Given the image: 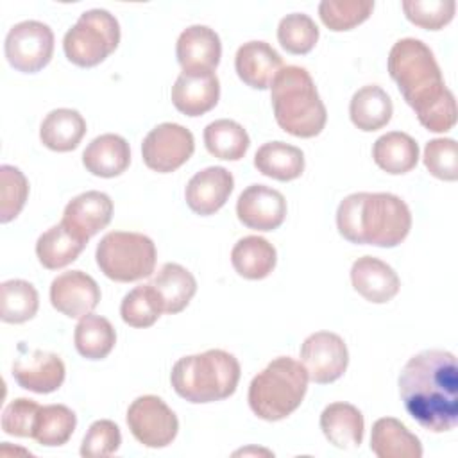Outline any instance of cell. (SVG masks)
<instances>
[{
  "mask_svg": "<svg viewBox=\"0 0 458 458\" xmlns=\"http://www.w3.org/2000/svg\"><path fill=\"white\" fill-rule=\"evenodd\" d=\"M424 165L431 175L442 181L458 179V150L453 138H435L424 147Z\"/></svg>",
  "mask_w": 458,
  "mask_h": 458,
  "instance_id": "obj_41",
  "label": "cell"
},
{
  "mask_svg": "<svg viewBox=\"0 0 458 458\" xmlns=\"http://www.w3.org/2000/svg\"><path fill=\"white\" fill-rule=\"evenodd\" d=\"M95 258L106 277L131 283L154 272L157 252L154 242L141 233L111 231L98 242Z\"/></svg>",
  "mask_w": 458,
  "mask_h": 458,
  "instance_id": "obj_7",
  "label": "cell"
},
{
  "mask_svg": "<svg viewBox=\"0 0 458 458\" xmlns=\"http://www.w3.org/2000/svg\"><path fill=\"white\" fill-rule=\"evenodd\" d=\"M131 148L125 138L107 132L97 136L82 152V165L97 177H116L127 170Z\"/></svg>",
  "mask_w": 458,
  "mask_h": 458,
  "instance_id": "obj_22",
  "label": "cell"
},
{
  "mask_svg": "<svg viewBox=\"0 0 458 458\" xmlns=\"http://www.w3.org/2000/svg\"><path fill=\"white\" fill-rule=\"evenodd\" d=\"M301 363L313 383L327 385L344 376L349 363V351L340 335L317 331L302 342Z\"/></svg>",
  "mask_w": 458,
  "mask_h": 458,
  "instance_id": "obj_12",
  "label": "cell"
},
{
  "mask_svg": "<svg viewBox=\"0 0 458 458\" xmlns=\"http://www.w3.org/2000/svg\"><path fill=\"white\" fill-rule=\"evenodd\" d=\"M352 288L369 302L383 304L392 301L401 286L395 270L379 258L361 256L351 267Z\"/></svg>",
  "mask_w": 458,
  "mask_h": 458,
  "instance_id": "obj_20",
  "label": "cell"
},
{
  "mask_svg": "<svg viewBox=\"0 0 458 458\" xmlns=\"http://www.w3.org/2000/svg\"><path fill=\"white\" fill-rule=\"evenodd\" d=\"M98 301L100 288L97 281L82 270L63 272L50 284L52 306L70 318H82L91 313Z\"/></svg>",
  "mask_w": 458,
  "mask_h": 458,
  "instance_id": "obj_14",
  "label": "cell"
},
{
  "mask_svg": "<svg viewBox=\"0 0 458 458\" xmlns=\"http://www.w3.org/2000/svg\"><path fill=\"white\" fill-rule=\"evenodd\" d=\"M204 145L208 152L218 159L238 161L249 150L250 138L238 122L220 118L206 125Z\"/></svg>",
  "mask_w": 458,
  "mask_h": 458,
  "instance_id": "obj_32",
  "label": "cell"
},
{
  "mask_svg": "<svg viewBox=\"0 0 458 458\" xmlns=\"http://www.w3.org/2000/svg\"><path fill=\"white\" fill-rule=\"evenodd\" d=\"M394 113V104L388 93L376 84H367L360 88L349 104L351 122L365 132L377 131L385 127Z\"/></svg>",
  "mask_w": 458,
  "mask_h": 458,
  "instance_id": "obj_26",
  "label": "cell"
},
{
  "mask_svg": "<svg viewBox=\"0 0 458 458\" xmlns=\"http://www.w3.org/2000/svg\"><path fill=\"white\" fill-rule=\"evenodd\" d=\"M120 444H122L120 428L109 419H100L88 428L81 444V454L84 458L111 456L118 451Z\"/></svg>",
  "mask_w": 458,
  "mask_h": 458,
  "instance_id": "obj_42",
  "label": "cell"
},
{
  "mask_svg": "<svg viewBox=\"0 0 458 458\" xmlns=\"http://www.w3.org/2000/svg\"><path fill=\"white\" fill-rule=\"evenodd\" d=\"M4 52L7 63L23 73H36L45 68L54 54V32L38 20H25L13 25L5 36Z\"/></svg>",
  "mask_w": 458,
  "mask_h": 458,
  "instance_id": "obj_9",
  "label": "cell"
},
{
  "mask_svg": "<svg viewBox=\"0 0 458 458\" xmlns=\"http://www.w3.org/2000/svg\"><path fill=\"white\" fill-rule=\"evenodd\" d=\"M238 220L256 231H274L286 216V200L281 191L267 184L247 186L236 202Z\"/></svg>",
  "mask_w": 458,
  "mask_h": 458,
  "instance_id": "obj_13",
  "label": "cell"
},
{
  "mask_svg": "<svg viewBox=\"0 0 458 458\" xmlns=\"http://www.w3.org/2000/svg\"><path fill=\"white\" fill-rule=\"evenodd\" d=\"M73 342L82 358L104 360L116 344V331L106 317L88 313L75 326Z\"/></svg>",
  "mask_w": 458,
  "mask_h": 458,
  "instance_id": "obj_31",
  "label": "cell"
},
{
  "mask_svg": "<svg viewBox=\"0 0 458 458\" xmlns=\"http://www.w3.org/2000/svg\"><path fill=\"white\" fill-rule=\"evenodd\" d=\"M388 73L422 127L447 132L456 123V100L444 84L431 48L417 38H403L390 48Z\"/></svg>",
  "mask_w": 458,
  "mask_h": 458,
  "instance_id": "obj_2",
  "label": "cell"
},
{
  "mask_svg": "<svg viewBox=\"0 0 458 458\" xmlns=\"http://www.w3.org/2000/svg\"><path fill=\"white\" fill-rule=\"evenodd\" d=\"M254 166L276 181H293L304 172V154L295 145L268 141L256 150Z\"/></svg>",
  "mask_w": 458,
  "mask_h": 458,
  "instance_id": "obj_29",
  "label": "cell"
},
{
  "mask_svg": "<svg viewBox=\"0 0 458 458\" xmlns=\"http://www.w3.org/2000/svg\"><path fill=\"white\" fill-rule=\"evenodd\" d=\"M270 98L277 125L297 138L322 132L327 111L310 72L302 66H283L270 84Z\"/></svg>",
  "mask_w": 458,
  "mask_h": 458,
  "instance_id": "obj_4",
  "label": "cell"
},
{
  "mask_svg": "<svg viewBox=\"0 0 458 458\" xmlns=\"http://www.w3.org/2000/svg\"><path fill=\"white\" fill-rule=\"evenodd\" d=\"M336 227L351 243L388 249L408 236L411 213L408 204L394 193L358 191L338 204Z\"/></svg>",
  "mask_w": 458,
  "mask_h": 458,
  "instance_id": "obj_3",
  "label": "cell"
},
{
  "mask_svg": "<svg viewBox=\"0 0 458 458\" xmlns=\"http://www.w3.org/2000/svg\"><path fill=\"white\" fill-rule=\"evenodd\" d=\"M240 381L238 360L222 349H209L177 360L170 372L175 394L188 403L202 404L227 399Z\"/></svg>",
  "mask_w": 458,
  "mask_h": 458,
  "instance_id": "obj_5",
  "label": "cell"
},
{
  "mask_svg": "<svg viewBox=\"0 0 458 458\" xmlns=\"http://www.w3.org/2000/svg\"><path fill=\"white\" fill-rule=\"evenodd\" d=\"M220 98V82L215 72H181L172 86V104L186 116L211 111Z\"/></svg>",
  "mask_w": 458,
  "mask_h": 458,
  "instance_id": "obj_18",
  "label": "cell"
},
{
  "mask_svg": "<svg viewBox=\"0 0 458 458\" xmlns=\"http://www.w3.org/2000/svg\"><path fill=\"white\" fill-rule=\"evenodd\" d=\"M39 308V295L34 284L23 279H9L0 284V318L7 324L30 320Z\"/></svg>",
  "mask_w": 458,
  "mask_h": 458,
  "instance_id": "obj_34",
  "label": "cell"
},
{
  "mask_svg": "<svg viewBox=\"0 0 458 458\" xmlns=\"http://www.w3.org/2000/svg\"><path fill=\"white\" fill-rule=\"evenodd\" d=\"M193 150L195 140L191 131L174 122L156 125L141 143L143 163L159 174H168L182 166Z\"/></svg>",
  "mask_w": 458,
  "mask_h": 458,
  "instance_id": "obj_11",
  "label": "cell"
},
{
  "mask_svg": "<svg viewBox=\"0 0 458 458\" xmlns=\"http://www.w3.org/2000/svg\"><path fill=\"white\" fill-rule=\"evenodd\" d=\"M152 286L159 293L163 311L168 315L182 311L197 292L193 274L179 263H165L154 276Z\"/></svg>",
  "mask_w": 458,
  "mask_h": 458,
  "instance_id": "obj_27",
  "label": "cell"
},
{
  "mask_svg": "<svg viewBox=\"0 0 458 458\" xmlns=\"http://www.w3.org/2000/svg\"><path fill=\"white\" fill-rule=\"evenodd\" d=\"M41 406L27 397H18L11 401L2 411V429L11 437L32 438L34 424Z\"/></svg>",
  "mask_w": 458,
  "mask_h": 458,
  "instance_id": "obj_43",
  "label": "cell"
},
{
  "mask_svg": "<svg viewBox=\"0 0 458 458\" xmlns=\"http://www.w3.org/2000/svg\"><path fill=\"white\" fill-rule=\"evenodd\" d=\"M320 429L324 437L338 449L358 447L363 440V415L349 403H331L320 413Z\"/></svg>",
  "mask_w": 458,
  "mask_h": 458,
  "instance_id": "obj_23",
  "label": "cell"
},
{
  "mask_svg": "<svg viewBox=\"0 0 458 458\" xmlns=\"http://www.w3.org/2000/svg\"><path fill=\"white\" fill-rule=\"evenodd\" d=\"M234 68L242 82L254 89H267L283 68V59L267 41H247L236 50Z\"/></svg>",
  "mask_w": 458,
  "mask_h": 458,
  "instance_id": "obj_21",
  "label": "cell"
},
{
  "mask_svg": "<svg viewBox=\"0 0 458 458\" xmlns=\"http://www.w3.org/2000/svg\"><path fill=\"white\" fill-rule=\"evenodd\" d=\"M66 376L63 360L48 351L34 349L29 354H20L13 363L14 381L30 392L50 394L55 392Z\"/></svg>",
  "mask_w": 458,
  "mask_h": 458,
  "instance_id": "obj_16",
  "label": "cell"
},
{
  "mask_svg": "<svg viewBox=\"0 0 458 458\" xmlns=\"http://www.w3.org/2000/svg\"><path fill=\"white\" fill-rule=\"evenodd\" d=\"M118 43V20L106 9L84 11L63 38V48L68 61L81 68L100 64L116 50Z\"/></svg>",
  "mask_w": 458,
  "mask_h": 458,
  "instance_id": "obj_8",
  "label": "cell"
},
{
  "mask_svg": "<svg viewBox=\"0 0 458 458\" xmlns=\"http://www.w3.org/2000/svg\"><path fill=\"white\" fill-rule=\"evenodd\" d=\"M127 426L145 447L159 449L172 444L179 431L177 415L157 395H140L127 410Z\"/></svg>",
  "mask_w": 458,
  "mask_h": 458,
  "instance_id": "obj_10",
  "label": "cell"
},
{
  "mask_svg": "<svg viewBox=\"0 0 458 458\" xmlns=\"http://www.w3.org/2000/svg\"><path fill=\"white\" fill-rule=\"evenodd\" d=\"M84 247V242L75 238L63 224H57L38 238L36 254L45 268L57 270L75 261Z\"/></svg>",
  "mask_w": 458,
  "mask_h": 458,
  "instance_id": "obj_33",
  "label": "cell"
},
{
  "mask_svg": "<svg viewBox=\"0 0 458 458\" xmlns=\"http://www.w3.org/2000/svg\"><path fill=\"white\" fill-rule=\"evenodd\" d=\"M304 365L290 356L274 358L249 385V406L263 420L276 422L292 415L308 390Z\"/></svg>",
  "mask_w": 458,
  "mask_h": 458,
  "instance_id": "obj_6",
  "label": "cell"
},
{
  "mask_svg": "<svg viewBox=\"0 0 458 458\" xmlns=\"http://www.w3.org/2000/svg\"><path fill=\"white\" fill-rule=\"evenodd\" d=\"M113 216V200L107 193L89 190L73 197L63 213L61 224L81 242L88 243L91 236L107 227Z\"/></svg>",
  "mask_w": 458,
  "mask_h": 458,
  "instance_id": "obj_15",
  "label": "cell"
},
{
  "mask_svg": "<svg viewBox=\"0 0 458 458\" xmlns=\"http://www.w3.org/2000/svg\"><path fill=\"white\" fill-rule=\"evenodd\" d=\"M374 11V0H322L318 16L322 23L335 32L351 30L363 23Z\"/></svg>",
  "mask_w": 458,
  "mask_h": 458,
  "instance_id": "obj_37",
  "label": "cell"
},
{
  "mask_svg": "<svg viewBox=\"0 0 458 458\" xmlns=\"http://www.w3.org/2000/svg\"><path fill=\"white\" fill-rule=\"evenodd\" d=\"M77 426L75 413L64 404H47L41 406L32 438L47 447H57L66 444Z\"/></svg>",
  "mask_w": 458,
  "mask_h": 458,
  "instance_id": "obj_35",
  "label": "cell"
},
{
  "mask_svg": "<svg viewBox=\"0 0 458 458\" xmlns=\"http://www.w3.org/2000/svg\"><path fill=\"white\" fill-rule=\"evenodd\" d=\"M29 197V181L23 172L13 165L0 166V222L14 220Z\"/></svg>",
  "mask_w": 458,
  "mask_h": 458,
  "instance_id": "obj_39",
  "label": "cell"
},
{
  "mask_svg": "<svg viewBox=\"0 0 458 458\" xmlns=\"http://www.w3.org/2000/svg\"><path fill=\"white\" fill-rule=\"evenodd\" d=\"M277 261L276 247L261 236H245L238 240L231 250V263L238 276L245 279L267 277Z\"/></svg>",
  "mask_w": 458,
  "mask_h": 458,
  "instance_id": "obj_30",
  "label": "cell"
},
{
  "mask_svg": "<svg viewBox=\"0 0 458 458\" xmlns=\"http://www.w3.org/2000/svg\"><path fill=\"white\" fill-rule=\"evenodd\" d=\"M370 451L379 458H420V440L394 417H381L372 424Z\"/></svg>",
  "mask_w": 458,
  "mask_h": 458,
  "instance_id": "obj_24",
  "label": "cell"
},
{
  "mask_svg": "<svg viewBox=\"0 0 458 458\" xmlns=\"http://www.w3.org/2000/svg\"><path fill=\"white\" fill-rule=\"evenodd\" d=\"M372 157L386 174L401 175L415 168L419 161V145L410 134L392 131L374 141Z\"/></svg>",
  "mask_w": 458,
  "mask_h": 458,
  "instance_id": "obj_28",
  "label": "cell"
},
{
  "mask_svg": "<svg viewBox=\"0 0 458 458\" xmlns=\"http://www.w3.org/2000/svg\"><path fill=\"white\" fill-rule=\"evenodd\" d=\"M408 415L424 429L445 433L458 424V367L449 351L428 349L411 356L399 374Z\"/></svg>",
  "mask_w": 458,
  "mask_h": 458,
  "instance_id": "obj_1",
  "label": "cell"
},
{
  "mask_svg": "<svg viewBox=\"0 0 458 458\" xmlns=\"http://www.w3.org/2000/svg\"><path fill=\"white\" fill-rule=\"evenodd\" d=\"M175 55L182 72H213L222 57V43L208 25H190L177 38Z\"/></svg>",
  "mask_w": 458,
  "mask_h": 458,
  "instance_id": "obj_19",
  "label": "cell"
},
{
  "mask_svg": "<svg viewBox=\"0 0 458 458\" xmlns=\"http://www.w3.org/2000/svg\"><path fill=\"white\" fill-rule=\"evenodd\" d=\"M161 313H165L163 302L152 283L132 288L120 304L122 320L131 327H150Z\"/></svg>",
  "mask_w": 458,
  "mask_h": 458,
  "instance_id": "obj_36",
  "label": "cell"
},
{
  "mask_svg": "<svg viewBox=\"0 0 458 458\" xmlns=\"http://www.w3.org/2000/svg\"><path fill=\"white\" fill-rule=\"evenodd\" d=\"M277 39L286 52L302 55L315 48L318 41V27L308 14L292 13L281 18L277 25Z\"/></svg>",
  "mask_w": 458,
  "mask_h": 458,
  "instance_id": "obj_38",
  "label": "cell"
},
{
  "mask_svg": "<svg viewBox=\"0 0 458 458\" xmlns=\"http://www.w3.org/2000/svg\"><path fill=\"white\" fill-rule=\"evenodd\" d=\"M86 134V120L75 109L59 107L50 111L39 127L41 143L55 152H70L79 147Z\"/></svg>",
  "mask_w": 458,
  "mask_h": 458,
  "instance_id": "obj_25",
  "label": "cell"
},
{
  "mask_svg": "<svg viewBox=\"0 0 458 458\" xmlns=\"http://www.w3.org/2000/svg\"><path fill=\"white\" fill-rule=\"evenodd\" d=\"M401 5L411 23L428 30L447 25L456 11L454 0H404Z\"/></svg>",
  "mask_w": 458,
  "mask_h": 458,
  "instance_id": "obj_40",
  "label": "cell"
},
{
  "mask_svg": "<svg viewBox=\"0 0 458 458\" xmlns=\"http://www.w3.org/2000/svg\"><path fill=\"white\" fill-rule=\"evenodd\" d=\"M233 188L234 179L227 168L208 166L188 181L184 190L186 204L200 216L213 215L227 202Z\"/></svg>",
  "mask_w": 458,
  "mask_h": 458,
  "instance_id": "obj_17",
  "label": "cell"
}]
</instances>
